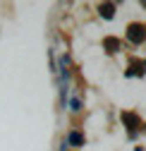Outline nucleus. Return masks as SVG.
Masks as SVG:
<instances>
[{
    "mask_svg": "<svg viewBox=\"0 0 146 151\" xmlns=\"http://www.w3.org/2000/svg\"><path fill=\"white\" fill-rule=\"evenodd\" d=\"M130 31H132V34H130L132 41H139V39H144V36H146V27H132Z\"/></svg>",
    "mask_w": 146,
    "mask_h": 151,
    "instance_id": "1",
    "label": "nucleus"
},
{
    "mask_svg": "<svg viewBox=\"0 0 146 151\" xmlns=\"http://www.w3.org/2000/svg\"><path fill=\"white\" fill-rule=\"evenodd\" d=\"M67 142H69V144H74V146H82V144H84V137L79 134V132H72V134L67 137Z\"/></svg>",
    "mask_w": 146,
    "mask_h": 151,
    "instance_id": "2",
    "label": "nucleus"
},
{
    "mask_svg": "<svg viewBox=\"0 0 146 151\" xmlns=\"http://www.w3.org/2000/svg\"><path fill=\"white\" fill-rule=\"evenodd\" d=\"M69 106H72V110H82V101H79L77 96H72V99H69Z\"/></svg>",
    "mask_w": 146,
    "mask_h": 151,
    "instance_id": "3",
    "label": "nucleus"
},
{
    "mask_svg": "<svg viewBox=\"0 0 146 151\" xmlns=\"http://www.w3.org/2000/svg\"><path fill=\"white\" fill-rule=\"evenodd\" d=\"M101 12H103L105 17H113V5H105V7H101Z\"/></svg>",
    "mask_w": 146,
    "mask_h": 151,
    "instance_id": "4",
    "label": "nucleus"
}]
</instances>
